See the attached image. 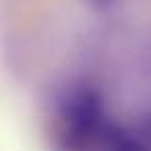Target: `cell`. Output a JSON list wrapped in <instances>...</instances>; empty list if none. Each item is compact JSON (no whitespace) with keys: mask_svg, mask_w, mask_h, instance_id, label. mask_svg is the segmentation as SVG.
<instances>
[{"mask_svg":"<svg viewBox=\"0 0 151 151\" xmlns=\"http://www.w3.org/2000/svg\"><path fill=\"white\" fill-rule=\"evenodd\" d=\"M93 4H97V6H110V4H114L116 0H91Z\"/></svg>","mask_w":151,"mask_h":151,"instance_id":"obj_1","label":"cell"}]
</instances>
